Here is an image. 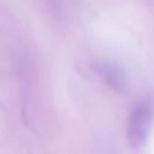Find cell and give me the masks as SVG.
Instances as JSON below:
<instances>
[{
    "label": "cell",
    "mask_w": 154,
    "mask_h": 154,
    "mask_svg": "<svg viewBox=\"0 0 154 154\" xmlns=\"http://www.w3.org/2000/svg\"><path fill=\"white\" fill-rule=\"evenodd\" d=\"M100 75H102L105 81L111 87H113L114 89H120L122 84L124 83L120 71L117 67L112 66V65H103V66H101L100 67Z\"/></svg>",
    "instance_id": "2"
},
{
    "label": "cell",
    "mask_w": 154,
    "mask_h": 154,
    "mask_svg": "<svg viewBox=\"0 0 154 154\" xmlns=\"http://www.w3.org/2000/svg\"><path fill=\"white\" fill-rule=\"evenodd\" d=\"M153 118L154 101L150 99L140 101L131 111L128 124V138L134 148H140L146 142Z\"/></svg>",
    "instance_id": "1"
}]
</instances>
